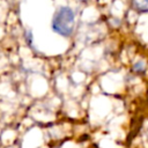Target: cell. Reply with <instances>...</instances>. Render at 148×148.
<instances>
[{
    "label": "cell",
    "mask_w": 148,
    "mask_h": 148,
    "mask_svg": "<svg viewBox=\"0 0 148 148\" xmlns=\"http://www.w3.org/2000/svg\"><path fill=\"white\" fill-rule=\"evenodd\" d=\"M132 6L139 13L148 12V0H132Z\"/></svg>",
    "instance_id": "2"
},
{
    "label": "cell",
    "mask_w": 148,
    "mask_h": 148,
    "mask_svg": "<svg viewBox=\"0 0 148 148\" xmlns=\"http://www.w3.org/2000/svg\"><path fill=\"white\" fill-rule=\"evenodd\" d=\"M75 27V13L71 7L62 6L57 9L52 18V30L61 36L72 35Z\"/></svg>",
    "instance_id": "1"
}]
</instances>
